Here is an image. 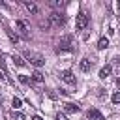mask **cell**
Instances as JSON below:
<instances>
[{
    "instance_id": "obj_1",
    "label": "cell",
    "mask_w": 120,
    "mask_h": 120,
    "mask_svg": "<svg viewBox=\"0 0 120 120\" xmlns=\"http://www.w3.org/2000/svg\"><path fill=\"white\" fill-rule=\"evenodd\" d=\"M24 56H26V58L30 60V64H34V66H38V68L45 64V58H43L41 54H38V52L30 51V49H26V51H24Z\"/></svg>"
},
{
    "instance_id": "obj_2",
    "label": "cell",
    "mask_w": 120,
    "mask_h": 120,
    "mask_svg": "<svg viewBox=\"0 0 120 120\" xmlns=\"http://www.w3.org/2000/svg\"><path fill=\"white\" fill-rule=\"evenodd\" d=\"M71 49H73V36L68 34V36H64V38L60 39L56 51H71Z\"/></svg>"
},
{
    "instance_id": "obj_3",
    "label": "cell",
    "mask_w": 120,
    "mask_h": 120,
    "mask_svg": "<svg viewBox=\"0 0 120 120\" xmlns=\"http://www.w3.org/2000/svg\"><path fill=\"white\" fill-rule=\"evenodd\" d=\"M88 22H90L88 15H86L84 11H81V13L77 15V21H75V28H77V30H84V28L88 26Z\"/></svg>"
},
{
    "instance_id": "obj_4",
    "label": "cell",
    "mask_w": 120,
    "mask_h": 120,
    "mask_svg": "<svg viewBox=\"0 0 120 120\" xmlns=\"http://www.w3.org/2000/svg\"><path fill=\"white\" fill-rule=\"evenodd\" d=\"M49 21H51L52 26H62V24L66 22V17H64L62 13H51V15H49Z\"/></svg>"
},
{
    "instance_id": "obj_5",
    "label": "cell",
    "mask_w": 120,
    "mask_h": 120,
    "mask_svg": "<svg viewBox=\"0 0 120 120\" xmlns=\"http://www.w3.org/2000/svg\"><path fill=\"white\" fill-rule=\"evenodd\" d=\"M60 79H62L64 82H68V84H75V82H77V81H75V75H73L69 69L62 71V73H60Z\"/></svg>"
},
{
    "instance_id": "obj_6",
    "label": "cell",
    "mask_w": 120,
    "mask_h": 120,
    "mask_svg": "<svg viewBox=\"0 0 120 120\" xmlns=\"http://www.w3.org/2000/svg\"><path fill=\"white\" fill-rule=\"evenodd\" d=\"M92 66H94V60H90V58H82V60L79 62L81 71H90V69H92Z\"/></svg>"
},
{
    "instance_id": "obj_7",
    "label": "cell",
    "mask_w": 120,
    "mask_h": 120,
    "mask_svg": "<svg viewBox=\"0 0 120 120\" xmlns=\"http://www.w3.org/2000/svg\"><path fill=\"white\" fill-rule=\"evenodd\" d=\"M86 116H88V120H103V114H101L98 109H90V111L86 112Z\"/></svg>"
},
{
    "instance_id": "obj_8",
    "label": "cell",
    "mask_w": 120,
    "mask_h": 120,
    "mask_svg": "<svg viewBox=\"0 0 120 120\" xmlns=\"http://www.w3.org/2000/svg\"><path fill=\"white\" fill-rule=\"evenodd\" d=\"M64 111H66V112H79L81 107L75 105V103H64Z\"/></svg>"
},
{
    "instance_id": "obj_9",
    "label": "cell",
    "mask_w": 120,
    "mask_h": 120,
    "mask_svg": "<svg viewBox=\"0 0 120 120\" xmlns=\"http://www.w3.org/2000/svg\"><path fill=\"white\" fill-rule=\"evenodd\" d=\"M111 71H112V68L107 64V66H103V68L99 69V77H101V79H107V77L111 75Z\"/></svg>"
},
{
    "instance_id": "obj_10",
    "label": "cell",
    "mask_w": 120,
    "mask_h": 120,
    "mask_svg": "<svg viewBox=\"0 0 120 120\" xmlns=\"http://www.w3.org/2000/svg\"><path fill=\"white\" fill-rule=\"evenodd\" d=\"M17 28H19V32H21L22 38H28V32H26V26H24L22 21H17Z\"/></svg>"
},
{
    "instance_id": "obj_11",
    "label": "cell",
    "mask_w": 120,
    "mask_h": 120,
    "mask_svg": "<svg viewBox=\"0 0 120 120\" xmlns=\"http://www.w3.org/2000/svg\"><path fill=\"white\" fill-rule=\"evenodd\" d=\"M107 47H109V39H107V38H101V39L98 41V49L103 51V49H107Z\"/></svg>"
},
{
    "instance_id": "obj_12",
    "label": "cell",
    "mask_w": 120,
    "mask_h": 120,
    "mask_svg": "<svg viewBox=\"0 0 120 120\" xmlns=\"http://www.w3.org/2000/svg\"><path fill=\"white\" fill-rule=\"evenodd\" d=\"M32 81L38 82V84H41V82H43V75H41L39 71H34V73H32Z\"/></svg>"
},
{
    "instance_id": "obj_13",
    "label": "cell",
    "mask_w": 120,
    "mask_h": 120,
    "mask_svg": "<svg viewBox=\"0 0 120 120\" xmlns=\"http://www.w3.org/2000/svg\"><path fill=\"white\" fill-rule=\"evenodd\" d=\"M6 32H8V36H9V39H11V41H15V43L19 41V36H17V34H13V30H11L9 26H6Z\"/></svg>"
},
{
    "instance_id": "obj_14",
    "label": "cell",
    "mask_w": 120,
    "mask_h": 120,
    "mask_svg": "<svg viewBox=\"0 0 120 120\" xmlns=\"http://www.w3.org/2000/svg\"><path fill=\"white\" fill-rule=\"evenodd\" d=\"M24 6H26V9H28V11H32V13H38V6H36L34 2H24Z\"/></svg>"
},
{
    "instance_id": "obj_15",
    "label": "cell",
    "mask_w": 120,
    "mask_h": 120,
    "mask_svg": "<svg viewBox=\"0 0 120 120\" xmlns=\"http://www.w3.org/2000/svg\"><path fill=\"white\" fill-rule=\"evenodd\" d=\"M13 62H15V64H17L19 68H24V66H26V62H24V60H22L21 56H15V54H13Z\"/></svg>"
},
{
    "instance_id": "obj_16",
    "label": "cell",
    "mask_w": 120,
    "mask_h": 120,
    "mask_svg": "<svg viewBox=\"0 0 120 120\" xmlns=\"http://www.w3.org/2000/svg\"><path fill=\"white\" fill-rule=\"evenodd\" d=\"M11 105H13V109H19V107L22 105V101H21L19 98H13V101H11Z\"/></svg>"
},
{
    "instance_id": "obj_17",
    "label": "cell",
    "mask_w": 120,
    "mask_h": 120,
    "mask_svg": "<svg viewBox=\"0 0 120 120\" xmlns=\"http://www.w3.org/2000/svg\"><path fill=\"white\" fill-rule=\"evenodd\" d=\"M0 68H2V73L6 75V73H8V69H6V62H4V56H2V54H0Z\"/></svg>"
},
{
    "instance_id": "obj_18",
    "label": "cell",
    "mask_w": 120,
    "mask_h": 120,
    "mask_svg": "<svg viewBox=\"0 0 120 120\" xmlns=\"http://www.w3.org/2000/svg\"><path fill=\"white\" fill-rule=\"evenodd\" d=\"M19 82H22V84H28V82H30V79H28L26 75H19Z\"/></svg>"
},
{
    "instance_id": "obj_19",
    "label": "cell",
    "mask_w": 120,
    "mask_h": 120,
    "mask_svg": "<svg viewBox=\"0 0 120 120\" xmlns=\"http://www.w3.org/2000/svg\"><path fill=\"white\" fill-rule=\"evenodd\" d=\"M13 120H26V116H24L22 112H15V114H13Z\"/></svg>"
},
{
    "instance_id": "obj_20",
    "label": "cell",
    "mask_w": 120,
    "mask_h": 120,
    "mask_svg": "<svg viewBox=\"0 0 120 120\" xmlns=\"http://www.w3.org/2000/svg\"><path fill=\"white\" fill-rule=\"evenodd\" d=\"M111 99H112V103H116V105H118V103H120V92L112 94V98H111Z\"/></svg>"
},
{
    "instance_id": "obj_21",
    "label": "cell",
    "mask_w": 120,
    "mask_h": 120,
    "mask_svg": "<svg viewBox=\"0 0 120 120\" xmlns=\"http://www.w3.org/2000/svg\"><path fill=\"white\" fill-rule=\"evenodd\" d=\"M54 120H68V118H66V116H64V114H60V112H58V114H56V118H54Z\"/></svg>"
},
{
    "instance_id": "obj_22",
    "label": "cell",
    "mask_w": 120,
    "mask_h": 120,
    "mask_svg": "<svg viewBox=\"0 0 120 120\" xmlns=\"http://www.w3.org/2000/svg\"><path fill=\"white\" fill-rule=\"evenodd\" d=\"M32 120H43V118H41V116H38V114H36V116H32Z\"/></svg>"
},
{
    "instance_id": "obj_23",
    "label": "cell",
    "mask_w": 120,
    "mask_h": 120,
    "mask_svg": "<svg viewBox=\"0 0 120 120\" xmlns=\"http://www.w3.org/2000/svg\"><path fill=\"white\" fill-rule=\"evenodd\" d=\"M4 79H6V75H4V73H0V81H4Z\"/></svg>"
},
{
    "instance_id": "obj_24",
    "label": "cell",
    "mask_w": 120,
    "mask_h": 120,
    "mask_svg": "<svg viewBox=\"0 0 120 120\" xmlns=\"http://www.w3.org/2000/svg\"><path fill=\"white\" fill-rule=\"evenodd\" d=\"M116 84H118V86H120V77H118V79H116Z\"/></svg>"
},
{
    "instance_id": "obj_25",
    "label": "cell",
    "mask_w": 120,
    "mask_h": 120,
    "mask_svg": "<svg viewBox=\"0 0 120 120\" xmlns=\"http://www.w3.org/2000/svg\"><path fill=\"white\" fill-rule=\"evenodd\" d=\"M0 101H2V96H0Z\"/></svg>"
}]
</instances>
